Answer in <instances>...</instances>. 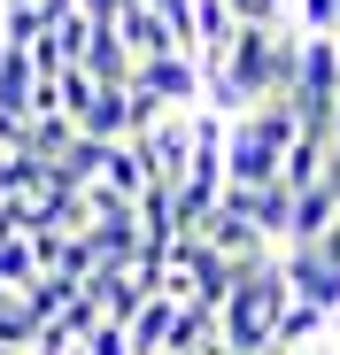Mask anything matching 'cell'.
I'll use <instances>...</instances> for the list:
<instances>
[{
    "label": "cell",
    "mask_w": 340,
    "mask_h": 355,
    "mask_svg": "<svg viewBox=\"0 0 340 355\" xmlns=\"http://www.w3.org/2000/svg\"><path fill=\"white\" fill-rule=\"evenodd\" d=\"M309 340H325V317H317V309H302V302H287V317H278L271 347H278V355H302Z\"/></svg>",
    "instance_id": "cell-8"
},
{
    "label": "cell",
    "mask_w": 340,
    "mask_h": 355,
    "mask_svg": "<svg viewBox=\"0 0 340 355\" xmlns=\"http://www.w3.org/2000/svg\"><path fill=\"white\" fill-rule=\"evenodd\" d=\"M93 186H101V193H117V201H139V186H147V170H139L132 139H124V147H101V170H93Z\"/></svg>",
    "instance_id": "cell-7"
},
{
    "label": "cell",
    "mask_w": 340,
    "mask_h": 355,
    "mask_svg": "<svg viewBox=\"0 0 340 355\" xmlns=\"http://www.w3.org/2000/svg\"><path fill=\"white\" fill-rule=\"evenodd\" d=\"M278 278H287V293L302 309L332 317L340 309V240L325 232V240H309V248H287V255H278Z\"/></svg>",
    "instance_id": "cell-3"
},
{
    "label": "cell",
    "mask_w": 340,
    "mask_h": 355,
    "mask_svg": "<svg viewBox=\"0 0 340 355\" xmlns=\"http://www.w3.org/2000/svg\"><path fill=\"white\" fill-rule=\"evenodd\" d=\"M287 278H278V255L271 263H255V270H240L232 278V293H224V309H216V347L224 355H263L271 347V332H278V317H287Z\"/></svg>",
    "instance_id": "cell-1"
},
{
    "label": "cell",
    "mask_w": 340,
    "mask_h": 355,
    "mask_svg": "<svg viewBox=\"0 0 340 355\" xmlns=\"http://www.w3.org/2000/svg\"><path fill=\"white\" fill-rule=\"evenodd\" d=\"M216 70L232 78V93H240L248 108H255V101H278V93H287V78H294V31H287V24H278V31L240 24Z\"/></svg>",
    "instance_id": "cell-2"
},
{
    "label": "cell",
    "mask_w": 340,
    "mask_h": 355,
    "mask_svg": "<svg viewBox=\"0 0 340 355\" xmlns=\"http://www.w3.org/2000/svg\"><path fill=\"white\" fill-rule=\"evenodd\" d=\"M39 278V255H31V240L16 232V240H0V293H24Z\"/></svg>",
    "instance_id": "cell-9"
},
{
    "label": "cell",
    "mask_w": 340,
    "mask_h": 355,
    "mask_svg": "<svg viewBox=\"0 0 340 355\" xmlns=\"http://www.w3.org/2000/svg\"><path fill=\"white\" fill-rule=\"evenodd\" d=\"M132 93H147L155 108H194L201 101V70L186 54H155V62H132Z\"/></svg>",
    "instance_id": "cell-4"
},
{
    "label": "cell",
    "mask_w": 340,
    "mask_h": 355,
    "mask_svg": "<svg viewBox=\"0 0 340 355\" xmlns=\"http://www.w3.org/2000/svg\"><path fill=\"white\" fill-rule=\"evenodd\" d=\"M170 317H178V302L147 293V302L132 309V324H124V347H132V355H162V340H170Z\"/></svg>",
    "instance_id": "cell-6"
},
{
    "label": "cell",
    "mask_w": 340,
    "mask_h": 355,
    "mask_svg": "<svg viewBox=\"0 0 340 355\" xmlns=\"http://www.w3.org/2000/svg\"><path fill=\"white\" fill-rule=\"evenodd\" d=\"M78 70L108 93V85H132V54H124V39L108 31V24H93V31H85V46H78Z\"/></svg>",
    "instance_id": "cell-5"
}]
</instances>
